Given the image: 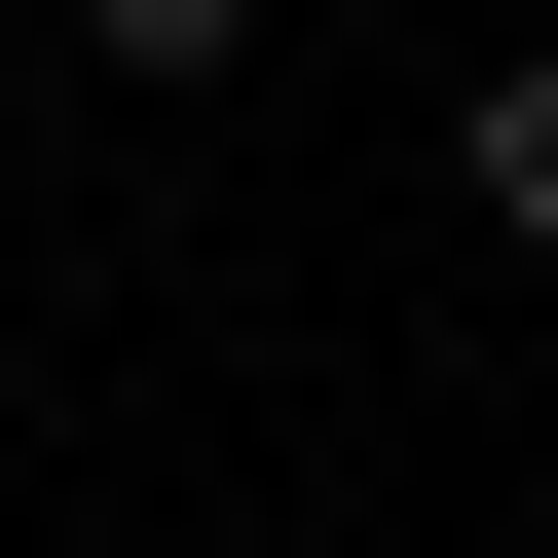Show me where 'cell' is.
Wrapping results in <instances>:
<instances>
[{
    "label": "cell",
    "mask_w": 558,
    "mask_h": 558,
    "mask_svg": "<svg viewBox=\"0 0 558 558\" xmlns=\"http://www.w3.org/2000/svg\"><path fill=\"white\" fill-rule=\"evenodd\" d=\"M447 223L558 299V38H484V75H447Z\"/></svg>",
    "instance_id": "6da1fadb"
},
{
    "label": "cell",
    "mask_w": 558,
    "mask_h": 558,
    "mask_svg": "<svg viewBox=\"0 0 558 558\" xmlns=\"http://www.w3.org/2000/svg\"><path fill=\"white\" fill-rule=\"evenodd\" d=\"M38 75H112V112H223V75H260V0H38Z\"/></svg>",
    "instance_id": "7a4b0ae2"
}]
</instances>
